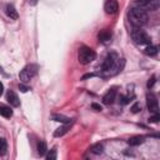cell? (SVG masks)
Listing matches in <instances>:
<instances>
[{"mask_svg": "<svg viewBox=\"0 0 160 160\" xmlns=\"http://www.w3.org/2000/svg\"><path fill=\"white\" fill-rule=\"evenodd\" d=\"M128 19H129V22L134 28H141V26H144L148 22L149 16H148L146 10H144L141 8H135L134 6L128 12Z\"/></svg>", "mask_w": 160, "mask_h": 160, "instance_id": "6da1fadb", "label": "cell"}, {"mask_svg": "<svg viewBox=\"0 0 160 160\" xmlns=\"http://www.w3.org/2000/svg\"><path fill=\"white\" fill-rule=\"evenodd\" d=\"M46 144H45V141H39V144H38V152H39V155L40 156H42V155H45V152H46Z\"/></svg>", "mask_w": 160, "mask_h": 160, "instance_id": "e0dca14e", "label": "cell"}, {"mask_svg": "<svg viewBox=\"0 0 160 160\" xmlns=\"http://www.w3.org/2000/svg\"><path fill=\"white\" fill-rule=\"evenodd\" d=\"M104 10L106 14L109 15H114L116 14V11L119 10V4L116 0H108L105 2V6H104Z\"/></svg>", "mask_w": 160, "mask_h": 160, "instance_id": "52a82bcc", "label": "cell"}, {"mask_svg": "<svg viewBox=\"0 0 160 160\" xmlns=\"http://www.w3.org/2000/svg\"><path fill=\"white\" fill-rule=\"evenodd\" d=\"M0 115L9 119L12 116V110L9 108V106H5V105H0Z\"/></svg>", "mask_w": 160, "mask_h": 160, "instance_id": "5bb4252c", "label": "cell"}, {"mask_svg": "<svg viewBox=\"0 0 160 160\" xmlns=\"http://www.w3.org/2000/svg\"><path fill=\"white\" fill-rule=\"evenodd\" d=\"M52 119L55 121H60V122H71V119H69L66 116H62V115H54Z\"/></svg>", "mask_w": 160, "mask_h": 160, "instance_id": "ac0fdd59", "label": "cell"}, {"mask_svg": "<svg viewBox=\"0 0 160 160\" xmlns=\"http://www.w3.org/2000/svg\"><path fill=\"white\" fill-rule=\"evenodd\" d=\"M141 110V105L139 104V102H135L132 106H131V111L134 112V114H136V112H139Z\"/></svg>", "mask_w": 160, "mask_h": 160, "instance_id": "7402d4cb", "label": "cell"}, {"mask_svg": "<svg viewBox=\"0 0 160 160\" xmlns=\"http://www.w3.org/2000/svg\"><path fill=\"white\" fill-rule=\"evenodd\" d=\"M96 58V54L95 51L89 48V46H81L79 49V52H78V59H79V62L82 64V65H88L90 64L91 61H94Z\"/></svg>", "mask_w": 160, "mask_h": 160, "instance_id": "3957f363", "label": "cell"}, {"mask_svg": "<svg viewBox=\"0 0 160 160\" xmlns=\"http://www.w3.org/2000/svg\"><path fill=\"white\" fill-rule=\"evenodd\" d=\"M2 91H4V85H2V84H1V81H0V96H1Z\"/></svg>", "mask_w": 160, "mask_h": 160, "instance_id": "4316f807", "label": "cell"}, {"mask_svg": "<svg viewBox=\"0 0 160 160\" xmlns=\"http://www.w3.org/2000/svg\"><path fill=\"white\" fill-rule=\"evenodd\" d=\"M102 71L110 75L120 71V59L118 58L116 54H110L105 58L102 64Z\"/></svg>", "mask_w": 160, "mask_h": 160, "instance_id": "7a4b0ae2", "label": "cell"}, {"mask_svg": "<svg viewBox=\"0 0 160 160\" xmlns=\"http://www.w3.org/2000/svg\"><path fill=\"white\" fill-rule=\"evenodd\" d=\"M149 121H150V122H158V121H159V114L155 112L154 116H151V118L149 119Z\"/></svg>", "mask_w": 160, "mask_h": 160, "instance_id": "cb8c5ba5", "label": "cell"}, {"mask_svg": "<svg viewBox=\"0 0 160 160\" xmlns=\"http://www.w3.org/2000/svg\"><path fill=\"white\" fill-rule=\"evenodd\" d=\"M144 54H145L146 56H155V55L158 54V46L149 44V45L145 48V50H144Z\"/></svg>", "mask_w": 160, "mask_h": 160, "instance_id": "8fae6325", "label": "cell"}, {"mask_svg": "<svg viewBox=\"0 0 160 160\" xmlns=\"http://www.w3.org/2000/svg\"><path fill=\"white\" fill-rule=\"evenodd\" d=\"M154 84H155V76H151V78L149 79V81H148V88L151 89V88L154 86Z\"/></svg>", "mask_w": 160, "mask_h": 160, "instance_id": "603a6c76", "label": "cell"}, {"mask_svg": "<svg viewBox=\"0 0 160 160\" xmlns=\"http://www.w3.org/2000/svg\"><path fill=\"white\" fill-rule=\"evenodd\" d=\"M128 142L130 146H138L144 142V136H132L128 140Z\"/></svg>", "mask_w": 160, "mask_h": 160, "instance_id": "9a60e30c", "label": "cell"}, {"mask_svg": "<svg viewBox=\"0 0 160 160\" xmlns=\"http://www.w3.org/2000/svg\"><path fill=\"white\" fill-rule=\"evenodd\" d=\"M36 74V66L35 65H28L25 66L20 74H19V78L21 80V82H29Z\"/></svg>", "mask_w": 160, "mask_h": 160, "instance_id": "5b68a950", "label": "cell"}, {"mask_svg": "<svg viewBox=\"0 0 160 160\" xmlns=\"http://www.w3.org/2000/svg\"><path fill=\"white\" fill-rule=\"evenodd\" d=\"M89 150H90V152H92V154H95V155H100V154H102V151H104V146H102V144L98 142V144L91 145Z\"/></svg>", "mask_w": 160, "mask_h": 160, "instance_id": "4fadbf2b", "label": "cell"}, {"mask_svg": "<svg viewBox=\"0 0 160 160\" xmlns=\"http://www.w3.org/2000/svg\"><path fill=\"white\" fill-rule=\"evenodd\" d=\"M115 96H116V90H115V89H110V90L102 96V102H104L105 105H110V104L114 102Z\"/></svg>", "mask_w": 160, "mask_h": 160, "instance_id": "9c48e42d", "label": "cell"}, {"mask_svg": "<svg viewBox=\"0 0 160 160\" xmlns=\"http://www.w3.org/2000/svg\"><path fill=\"white\" fill-rule=\"evenodd\" d=\"M91 108H92V109H95L96 111H101V106H100V105H98V104H92V105H91Z\"/></svg>", "mask_w": 160, "mask_h": 160, "instance_id": "484cf974", "label": "cell"}, {"mask_svg": "<svg viewBox=\"0 0 160 160\" xmlns=\"http://www.w3.org/2000/svg\"><path fill=\"white\" fill-rule=\"evenodd\" d=\"M130 99H131V96H129V95H128V96H125V95H120V100H119V101H120L121 105H125V104H128V102L130 101Z\"/></svg>", "mask_w": 160, "mask_h": 160, "instance_id": "44dd1931", "label": "cell"}, {"mask_svg": "<svg viewBox=\"0 0 160 160\" xmlns=\"http://www.w3.org/2000/svg\"><path fill=\"white\" fill-rule=\"evenodd\" d=\"M98 38H99V41H101V42H108V41L110 40V38H111V34H110L109 30L104 29V30H101V31L99 32Z\"/></svg>", "mask_w": 160, "mask_h": 160, "instance_id": "30bf717a", "label": "cell"}, {"mask_svg": "<svg viewBox=\"0 0 160 160\" xmlns=\"http://www.w3.org/2000/svg\"><path fill=\"white\" fill-rule=\"evenodd\" d=\"M6 14H8V16H9L10 19H14V20L18 19V11H16V9L14 8V5H11V4H9V5L6 6Z\"/></svg>", "mask_w": 160, "mask_h": 160, "instance_id": "7c38bea8", "label": "cell"}, {"mask_svg": "<svg viewBox=\"0 0 160 160\" xmlns=\"http://www.w3.org/2000/svg\"><path fill=\"white\" fill-rule=\"evenodd\" d=\"M6 100H8V102H9L11 106L18 108V106L20 105V100H19L18 95H16L14 91H11V90L8 91V94H6Z\"/></svg>", "mask_w": 160, "mask_h": 160, "instance_id": "ba28073f", "label": "cell"}, {"mask_svg": "<svg viewBox=\"0 0 160 160\" xmlns=\"http://www.w3.org/2000/svg\"><path fill=\"white\" fill-rule=\"evenodd\" d=\"M6 149H8V145H6L5 139L0 138V155H4L6 152Z\"/></svg>", "mask_w": 160, "mask_h": 160, "instance_id": "d6986e66", "label": "cell"}, {"mask_svg": "<svg viewBox=\"0 0 160 160\" xmlns=\"http://www.w3.org/2000/svg\"><path fill=\"white\" fill-rule=\"evenodd\" d=\"M46 159H48V160H55V159H56V150H55V149L50 150V151L48 152V155H46Z\"/></svg>", "mask_w": 160, "mask_h": 160, "instance_id": "ffe728a7", "label": "cell"}, {"mask_svg": "<svg viewBox=\"0 0 160 160\" xmlns=\"http://www.w3.org/2000/svg\"><path fill=\"white\" fill-rule=\"evenodd\" d=\"M19 89H20V91H21V92H26L28 90H30V89H29L28 86H25L24 84H20V85H19Z\"/></svg>", "mask_w": 160, "mask_h": 160, "instance_id": "d4e9b609", "label": "cell"}, {"mask_svg": "<svg viewBox=\"0 0 160 160\" xmlns=\"http://www.w3.org/2000/svg\"><path fill=\"white\" fill-rule=\"evenodd\" d=\"M36 1H38V0H30V4H31V5H35Z\"/></svg>", "mask_w": 160, "mask_h": 160, "instance_id": "83f0119b", "label": "cell"}, {"mask_svg": "<svg viewBox=\"0 0 160 160\" xmlns=\"http://www.w3.org/2000/svg\"><path fill=\"white\" fill-rule=\"evenodd\" d=\"M146 106L149 109L150 112L155 114L158 112V100H156V96L154 94H148L146 95Z\"/></svg>", "mask_w": 160, "mask_h": 160, "instance_id": "8992f818", "label": "cell"}, {"mask_svg": "<svg viewBox=\"0 0 160 160\" xmlns=\"http://www.w3.org/2000/svg\"><path fill=\"white\" fill-rule=\"evenodd\" d=\"M131 39L138 45H149L151 42L150 36L146 34L145 30H142L140 28H134L131 30Z\"/></svg>", "mask_w": 160, "mask_h": 160, "instance_id": "277c9868", "label": "cell"}, {"mask_svg": "<svg viewBox=\"0 0 160 160\" xmlns=\"http://www.w3.org/2000/svg\"><path fill=\"white\" fill-rule=\"evenodd\" d=\"M68 129H69V122L66 124V125H64V126H61V128H58L56 129V131L54 132V136H56V138H59V136H62L66 131H68Z\"/></svg>", "mask_w": 160, "mask_h": 160, "instance_id": "2e32d148", "label": "cell"}]
</instances>
